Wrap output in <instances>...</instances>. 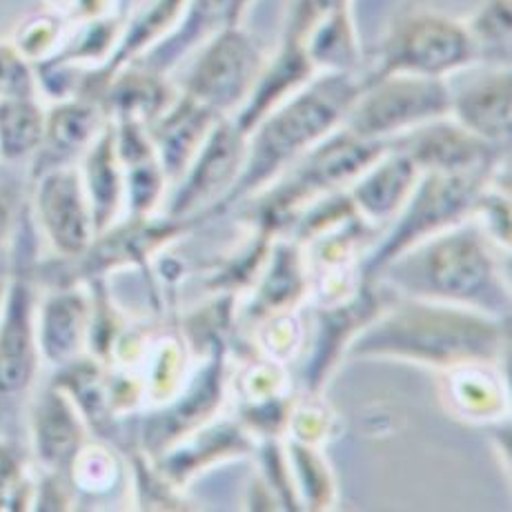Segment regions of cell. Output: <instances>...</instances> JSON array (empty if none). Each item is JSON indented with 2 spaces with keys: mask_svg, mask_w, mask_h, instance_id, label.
<instances>
[{
  "mask_svg": "<svg viewBox=\"0 0 512 512\" xmlns=\"http://www.w3.org/2000/svg\"><path fill=\"white\" fill-rule=\"evenodd\" d=\"M334 118V107L328 103L319 101L317 96L305 98V101L297 103L292 110L279 118L277 123L272 125V132L265 136V147L274 156L288 154L294 145L303 143L308 136L317 134L323 125L330 123Z\"/></svg>",
  "mask_w": 512,
  "mask_h": 512,
  "instance_id": "cell-7",
  "label": "cell"
},
{
  "mask_svg": "<svg viewBox=\"0 0 512 512\" xmlns=\"http://www.w3.org/2000/svg\"><path fill=\"white\" fill-rule=\"evenodd\" d=\"M16 96H34V78L16 47L0 43V101Z\"/></svg>",
  "mask_w": 512,
  "mask_h": 512,
  "instance_id": "cell-11",
  "label": "cell"
},
{
  "mask_svg": "<svg viewBox=\"0 0 512 512\" xmlns=\"http://www.w3.org/2000/svg\"><path fill=\"white\" fill-rule=\"evenodd\" d=\"M78 423L63 397L47 395L36 412L38 452L47 464L61 466L78 446Z\"/></svg>",
  "mask_w": 512,
  "mask_h": 512,
  "instance_id": "cell-6",
  "label": "cell"
},
{
  "mask_svg": "<svg viewBox=\"0 0 512 512\" xmlns=\"http://www.w3.org/2000/svg\"><path fill=\"white\" fill-rule=\"evenodd\" d=\"M96 116L90 107L83 105H65L56 110L45 123V132L56 150H74L81 145L94 130Z\"/></svg>",
  "mask_w": 512,
  "mask_h": 512,
  "instance_id": "cell-9",
  "label": "cell"
},
{
  "mask_svg": "<svg viewBox=\"0 0 512 512\" xmlns=\"http://www.w3.org/2000/svg\"><path fill=\"white\" fill-rule=\"evenodd\" d=\"M9 230H12V205L5 199V194L0 192V248L7 241Z\"/></svg>",
  "mask_w": 512,
  "mask_h": 512,
  "instance_id": "cell-13",
  "label": "cell"
},
{
  "mask_svg": "<svg viewBox=\"0 0 512 512\" xmlns=\"http://www.w3.org/2000/svg\"><path fill=\"white\" fill-rule=\"evenodd\" d=\"M83 326V303L74 294H61L45 305L43 348L49 359H63L76 350Z\"/></svg>",
  "mask_w": 512,
  "mask_h": 512,
  "instance_id": "cell-8",
  "label": "cell"
},
{
  "mask_svg": "<svg viewBox=\"0 0 512 512\" xmlns=\"http://www.w3.org/2000/svg\"><path fill=\"white\" fill-rule=\"evenodd\" d=\"M464 54V36L455 27L441 23H423L403 38L397 49V63L421 67V70H439L455 65Z\"/></svg>",
  "mask_w": 512,
  "mask_h": 512,
  "instance_id": "cell-4",
  "label": "cell"
},
{
  "mask_svg": "<svg viewBox=\"0 0 512 512\" xmlns=\"http://www.w3.org/2000/svg\"><path fill=\"white\" fill-rule=\"evenodd\" d=\"M25 475L16 450L0 441V510H16L25 506Z\"/></svg>",
  "mask_w": 512,
  "mask_h": 512,
  "instance_id": "cell-12",
  "label": "cell"
},
{
  "mask_svg": "<svg viewBox=\"0 0 512 512\" xmlns=\"http://www.w3.org/2000/svg\"><path fill=\"white\" fill-rule=\"evenodd\" d=\"M38 212L49 239L65 254H78L90 241V216L81 183L70 170L49 174L38 192Z\"/></svg>",
  "mask_w": 512,
  "mask_h": 512,
  "instance_id": "cell-2",
  "label": "cell"
},
{
  "mask_svg": "<svg viewBox=\"0 0 512 512\" xmlns=\"http://www.w3.org/2000/svg\"><path fill=\"white\" fill-rule=\"evenodd\" d=\"M464 112L472 125L484 130H508V81L506 85H484L481 90L468 94Z\"/></svg>",
  "mask_w": 512,
  "mask_h": 512,
  "instance_id": "cell-10",
  "label": "cell"
},
{
  "mask_svg": "<svg viewBox=\"0 0 512 512\" xmlns=\"http://www.w3.org/2000/svg\"><path fill=\"white\" fill-rule=\"evenodd\" d=\"M45 136V116L32 96L0 101V154L18 159L32 152Z\"/></svg>",
  "mask_w": 512,
  "mask_h": 512,
  "instance_id": "cell-5",
  "label": "cell"
},
{
  "mask_svg": "<svg viewBox=\"0 0 512 512\" xmlns=\"http://www.w3.org/2000/svg\"><path fill=\"white\" fill-rule=\"evenodd\" d=\"M441 105L443 92L437 85H392L363 107L359 125L366 127V130H386V127H395L403 121H410V118L421 116V112L439 110Z\"/></svg>",
  "mask_w": 512,
  "mask_h": 512,
  "instance_id": "cell-3",
  "label": "cell"
},
{
  "mask_svg": "<svg viewBox=\"0 0 512 512\" xmlns=\"http://www.w3.org/2000/svg\"><path fill=\"white\" fill-rule=\"evenodd\" d=\"M5 290H7V283L0 281V308H3V299H5Z\"/></svg>",
  "mask_w": 512,
  "mask_h": 512,
  "instance_id": "cell-14",
  "label": "cell"
},
{
  "mask_svg": "<svg viewBox=\"0 0 512 512\" xmlns=\"http://www.w3.org/2000/svg\"><path fill=\"white\" fill-rule=\"evenodd\" d=\"M36 372L32 294L27 283L7 285L0 308V397H16L29 388Z\"/></svg>",
  "mask_w": 512,
  "mask_h": 512,
  "instance_id": "cell-1",
  "label": "cell"
}]
</instances>
